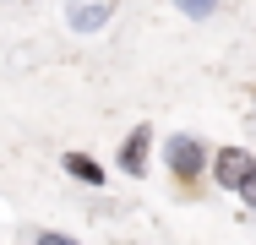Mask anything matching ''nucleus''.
<instances>
[{
	"label": "nucleus",
	"mask_w": 256,
	"mask_h": 245,
	"mask_svg": "<svg viewBox=\"0 0 256 245\" xmlns=\"http://www.w3.org/2000/svg\"><path fill=\"white\" fill-rule=\"evenodd\" d=\"M148 142H153L148 126H136V131L120 142V164H126V174H142V169H148Z\"/></svg>",
	"instance_id": "3"
},
{
	"label": "nucleus",
	"mask_w": 256,
	"mask_h": 245,
	"mask_svg": "<svg viewBox=\"0 0 256 245\" xmlns=\"http://www.w3.org/2000/svg\"><path fill=\"white\" fill-rule=\"evenodd\" d=\"M38 245H76V240H66V234H54V229H38Z\"/></svg>",
	"instance_id": "6"
},
{
	"label": "nucleus",
	"mask_w": 256,
	"mask_h": 245,
	"mask_svg": "<svg viewBox=\"0 0 256 245\" xmlns=\"http://www.w3.org/2000/svg\"><path fill=\"white\" fill-rule=\"evenodd\" d=\"M169 164H174V174H202V164H207V152L196 136H169Z\"/></svg>",
	"instance_id": "2"
},
{
	"label": "nucleus",
	"mask_w": 256,
	"mask_h": 245,
	"mask_svg": "<svg viewBox=\"0 0 256 245\" xmlns=\"http://www.w3.org/2000/svg\"><path fill=\"white\" fill-rule=\"evenodd\" d=\"M180 11H186V16H207V11H212V0H180Z\"/></svg>",
	"instance_id": "5"
},
{
	"label": "nucleus",
	"mask_w": 256,
	"mask_h": 245,
	"mask_svg": "<svg viewBox=\"0 0 256 245\" xmlns=\"http://www.w3.org/2000/svg\"><path fill=\"white\" fill-rule=\"evenodd\" d=\"M212 174H218L224 186H234L246 202H256V158L246 147H218V152H212Z\"/></svg>",
	"instance_id": "1"
},
{
	"label": "nucleus",
	"mask_w": 256,
	"mask_h": 245,
	"mask_svg": "<svg viewBox=\"0 0 256 245\" xmlns=\"http://www.w3.org/2000/svg\"><path fill=\"white\" fill-rule=\"evenodd\" d=\"M66 174H76V180H88V186H98V180H104V169L88 158V152H66Z\"/></svg>",
	"instance_id": "4"
}]
</instances>
